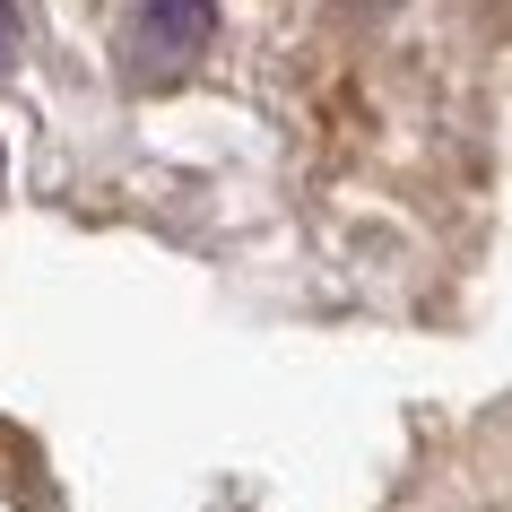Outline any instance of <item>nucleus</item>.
<instances>
[{
  "instance_id": "7ed1b4c3",
  "label": "nucleus",
  "mask_w": 512,
  "mask_h": 512,
  "mask_svg": "<svg viewBox=\"0 0 512 512\" xmlns=\"http://www.w3.org/2000/svg\"><path fill=\"white\" fill-rule=\"evenodd\" d=\"M348 9H374V18H382V9H391V0H348Z\"/></svg>"
},
{
  "instance_id": "f03ea898",
  "label": "nucleus",
  "mask_w": 512,
  "mask_h": 512,
  "mask_svg": "<svg viewBox=\"0 0 512 512\" xmlns=\"http://www.w3.org/2000/svg\"><path fill=\"white\" fill-rule=\"evenodd\" d=\"M9 44H18V9L0 0V61H9Z\"/></svg>"
},
{
  "instance_id": "f257e3e1",
  "label": "nucleus",
  "mask_w": 512,
  "mask_h": 512,
  "mask_svg": "<svg viewBox=\"0 0 512 512\" xmlns=\"http://www.w3.org/2000/svg\"><path fill=\"white\" fill-rule=\"evenodd\" d=\"M217 35V0H148L139 9V53L148 70H191Z\"/></svg>"
}]
</instances>
